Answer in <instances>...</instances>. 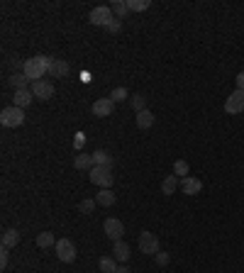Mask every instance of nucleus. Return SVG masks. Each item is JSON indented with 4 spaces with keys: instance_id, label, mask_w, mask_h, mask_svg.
<instances>
[{
    "instance_id": "25",
    "label": "nucleus",
    "mask_w": 244,
    "mask_h": 273,
    "mask_svg": "<svg viewBox=\"0 0 244 273\" xmlns=\"http://www.w3.org/2000/svg\"><path fill=\"white\" fill-rule=\"evenodd\" d=\"M115 15H117V20H122L127 12H130V8H127V3L125 0H112V8H110Z\"/></svg>"
},
{
    "instance_id": "14",
    "label": "nucleus",
    "mask_w": 244,
    "mask_h": 273,
    "mask_svg": "<svg viewBox=\"0 0 244 273\" xmlns=\"http://www.w3.org/2000/svg\"><path fill=\"white\" fill-rule=\"evenodd\" d=\"M12 100H15V108L25 110L34 100V93L30 90V88H27V90H15V98H12Z\"/></svg>"
},
{
    "instance_id": "7",
    "label": "nucleus",
    "mask_w": 244,
    "mask_h": 273,
    "mask_svg": "<svg viewBox=\"0 0 244 273\" xmlns=\"http://www.w3.org/2000/svg\"><path fill=\"white\" fill-rule=\"evenodd\" d=\"M30 90L34 93V98H37V100L54 98V83H52V81H46V78H42V81H34L32 86H30Z\"/></svg>"
},
{
    "instance_id": "23",
    "label": "nucleus",
    "mask_w": 244,
    "mask_h": 273,
    "mask_svg": "<svg viewBox=\"0 0 244 273\" xmlns=\"http://www.w3.org/2000/svg\"><path fill=\"white\" fill-rule=\"evenodd\" d=\"M98 266L103 273H115L117 271V259H115V256H103L98 261Z\"/></svg>"
},
{
    "instance_id": "15",
    "label": "nucleus",
    "mask_w": 244,
    "mask_h": 273,
    "mask_svg": "<svg viewBox=\"0 0 244 273\" xmlns=\"http://www.w3.org/2000/svg\"><path fill=\"white\" fill-rule=\"evenodd\" d=\"M0 241H3V246H5V249H12V246H17V244H20V232L17 230H5L3 232V237H0Z\"/></svg>"
},
{
    "instance_id": "32",
    "label": "nucleus",
    "mask_w": 244,
    "mask_h": 273,
    "mask_svg": "<svg viewBox=\"0 0 244 273\" xmlns=\"http://www.w3.org/2000/svg\"><path fill=\"white\" fill-rule=\"evenodd\" d=\"M8 261H10V256H8V249L3 246V249H0V268H5V266H8Z\"/></svg>"
},
{
    "instance_id": "10",
    "label": "nucleus",
    "mask_w": 244,
    "mask_h": 273,
    "mask_svg": "<svg viewBox=\"0 0 244 273\" xmlns=\"http://www.w3.org/2000/svg\"><path fill=\"white\" fill-rule=\"evenodd\" d=\"M112 105H115V103H112L110 98L95 100V103H93V115H95V117H110V115H112Z\"/></svg>"
},
{
    "instance_id": "2",
    "label": "nucleus",
    "mask_w": 244,
    "mask_h": 273,
    "mask_svg": "<svg viewBox=\"0 0 244 273\" xmlns=\"http://www.w3.org/2000/svg\"><path fill=\"white\" fill-rule=\"evenodd\" d=\"M115 176H112V168L110 166H93L90 168V183L98 188H110Z\"/></svg>"
},
{
    "instance_id": "18",
    "label": "nucleus",
    "mask_w": 244,
    "mask_h": 273,
    "mask_svg": "<svg viewBox=\"0 0 244 273\" xmlns=\"http://www.w3.org/2000/svg\"><path fill=\"white\" fill-rule=\"evenodd\" d=\"M154 125V115H152V110H142V112H137V127L139 130H149Z\"/></svg>"
},
{
    "instance_id": "22",
    "label": "nucleus",
    "mask_w": 244,
    "mask_h": 273,
    "mask_svg": "<svg viewBox=\"0 0 244 273\" xmlns=\"http://www.w3.org/2000/svg\"><path fill=\"white\" fill-rule=\"evenodd\" d=\"M74 168H78V171L93 168V156L90 154H78L76 159H74Z\"/></svg>"
},
{
    "instance_id": "17",
    "label": "nucleus",
    "mask_w": 244,
    "mask_h": 273,
    "mask_svg": "<svg viewBox=\"0 0 244 273\" xmlns=\"http://www.w3.org/2000/svg\"><path fill=\"white\" fill-rule=\"evenodd\" d=\"M95 203H98V205H103V208H110V205H115V195H112L110 188H100L98 195H95Z\"/></svg>"
},
{
    "instance_id": "26",
    "label": "nucleus",
    "mask_w": 244,
    "mask_h": 273,
    "mask_svg": "<svg viewBox=\"0 0 244 273\" xmlns=\"http://www.w3.org/2000/svg\"><path fill=\"white\" fill-rule=\"evenodd\" d=\"M95 205H98V203H95L93 197H86V200H81V203H78V210H81V215H93Z\"/></svg>"
},
{
    "instance_id": "35",
    "label": "nucleus",
    "mask_w": 244,
    "mask_h": 273,
    "mask_svg": "<svg viewBox=\"0 0 244 273\" xmlns=\"http://www.w3.org/2000/svg\"><path fill=\"white\" fill-rule=\"evenodd\" d=\"M115 273H130V268H127V266L122 263V266H117V271H115Z\"/></svg>"
},
{
    "instance_id": "12",
    "label": "nucleus",
    "mask_w": 244,
    "mask_h": 273,
    "mask_svg": "<svg viewBox=\"0 0 244 273\" xmlns=\"http://www.w3.org/2000/svg\"><path fill=\"white\" fill-rule=\"evenodd\" d=\"M68 71H71V66L64 61V59H52V66H49V73L54 78H66Z\"/></svg>"
},
{
    "instance_id": "11",
    "label": "nucleus",
    "mask_w": 244,
    "mask_h": 273,
    "mask_svg": "<svg viewBox=\"0 0 244 273\" xmlns=\"http://www.w3.org/2000/svg\"><path fill=\"white\" fill-rule=\"evenodd\" d=\"M181 190H183L186 195H198L200 190H203V183H200L198 178H193V176H186V178L181 181Z\"/></svg>"
},
{
    "instance_id": "19",
    "label": "nucleus",
    "mask_w": 244,
    "mask_h": 273,
    "mask_svg": "<svg viewBox=\"0 0 244 273\" xmlns=\"http://www.w3.org/2000/svg\"><path fill=\"white\" fill-rule=\"evenodd\" d=\"M90 156H93V166H110V168H112V156L108 152L95 149V152L90 154Z\"/></svg>"
},
{
    "instance_id": "13",
    "label": "nucleus",
    "mask_w": 244,
    "mask_h": 273,
    "mask_svg": "<svg viewBox=\"0 0 244 273\" xmlns=\"http://www.w3.org/2000/svg\"><path fill=\"white\" fill-rule=\"evenodd\" d=\"M112 256L117 259V263H127V259H130V246H127V241H115L112 244Z\"/></svg>"
},
{
    "instance_id": "31",
    "label": "nucleus",
    "mask_w": 244,
    "mask_h": 273,
    "mask_svg": "<svg viewBox=\"0 0 244 273\" xmlns=\"http://www.w3.org/2000/svg\"><path fill=\"white\" fill-rule=\"evenodd\" d=\"M154 261L159 263V266H166V263H168V254H164V252L154 254Z\"/></svg>"
},
{
    "instance_id": "30",
    "label": "nucleus",
    "mask_w": 244,
    "mask_h": 273,
    "mask_svg": "<svg viewBox=\"0 0 244 273\" xmlns=\"http://www.w3.org/2000/svg\"><path fill=\"white\" fill-rule=\"evenodd\" d=\"M105 30H108V32H112V34H117L122 30V22L117 20V17H112V22L108 24V27H105Z\"/></svg>"
},
{
    "instance_id": "6",
    "label": "nucleus",
    "mask_w": 244,
    "mask_h": 273,
    "mask_svg": "<svg viewBox=\"0 0 244 273\" xmlns=\"http://www.w3.org/2000/svg\"><path fill=\"white\" fill-rule=\"evenodd\" d=\"M139 252L149 254V256L159 254V237H156V234H152L149 230H144L142 234H139Z\"/></svg>"
},
{
    "instance_id": "33",
    "label": "nucleus",
    "mask_w": 244,
    "mask_h": 273,
    "mask_svg": "<svg viewBox=\"0 0 244 273\" xmlns=\"http://www.w3.org/2000/svg\"><path fill=\"white\" fill-rule=\"evenodd\" d=\"M234 81H237V90H244V71H242V73H237V78H234Z\"/></svg>"
},
{
    "instance_id": "8",
    "label": "nucleus",
    "mask_w": 244,
    "mask_h": 273,
    "mask_svg": "<svg viewBox=\"0 0 244 273\" xmlns=\"http://www.w3.org/2000/svg\"><path fill=\"white\" fill-rule=\"evenodd\" d=\"M103 230H105V234H108V239H112V241H120L122 234H125L122 222H120V219H115V217L105 219V222H103Z\"/></svg>"
},
{
    "instance_id": "9",
    "label": "nucleus",
    "mask_w": 244,
    "mask_h": 273,
    "mask_svg": "<svg viewBox=\"0 0 244 273\" xmlns=\"http://www.w3.org/2000/svg\"><path fill=\"white\" fill-rule=\"evenodd\" d=\"M225 110H227L230 115H239V112H244V90H234L232 95L225 100Z\"/></svg>"
},
{
    "instance_id": "20",
    "label": "nucleus",
    "mask_w": 244,
    "mask_h": 273,
    "mask_svg": "<svg viewBox=\"0 0 244 273\" xmlns=\"http://www.w3.org/2000/svg\"><path fill=\"white\" fill-rule=\"evenodd\" d=\"M56 241L59 239H54V234H52V232H39V234H37V246H39V249L56 246Z\"/></svg>"
},
{
    "instance_id": "29",
    "label": "nucleus",
    "mask_w": 244,
    "mask_h": 273,
    "mask_svg": "<svg viewBox=\"0 0 244 273\" xmlns=\"http://www.w3.org/2000/svg\"><path fill=\"white\" fill-rule=\"evenodd\" d=\"M132 108H134V112H142V110H147V98L142 95V93L132 95Z\"/></svg>"
},
{
    "instance_id": "28",
    "label": "nucleus",
    "mask_w": 244,
    "mask_h": 273,
    "mask_svg": "<svg viewBox=\"0 0 244 273\" xmlns=\"http://www.w3.org/2000/svg\"><path fill=\"white\" fill-rule=\"evenodd\" d=\"M127 98H130V93H127V88H115V90H112V93H110V100H112V103H122V100H127Z\"/></svg>"
},
{
    "instance_id": "1",
    "label": "nucleus",
    "mask_w": 244,
    "mask_h": 273,
    "mask_svg": "<svg viewBox=\"0 0 244 273\" xmlns=\"http://www.w3.org/2000/svg\"><path fill=\"white\" fill-rule=\"evenodd\" d=\"M49 66H52V59L44 54H37L32 56V59H25L22 61V73L30 81H42L44 78V73H49Z\"/></svg>"
},
{
    "instance_id": "27",
    "label": "nucleus",
    "mask_w": 244,
    "mask_h": 273,
    "mask_svg": "<svg viewBox=\"0 0 244 273\" xmlns=\"http://www.w3.org/2000/svg\"><path fill=\"white\" fill-rule=\"evenodd\" d=\"M190 173V168H188V164L183 161V159H178L176 164H174V176H181V178H186V176Z\"/></svg>"
},
{
    "instance_id": "16",
    "label": "nucleus",
    "mask_w": 244,
    "mask_h": 273,
    "mask_svg": "<svg viewBox=\"0 0 244 273\" xmlns=\"http://www.w3.org/2000/svg\"><path fill=\"white\" fill-rule=\"evenodd\" d=\"M10 86L15 88V90H27V88L32 86V81L25 76V73H17V71H15V73L10 76Z\"/></svg>"
},
{
    "instance_id": "4",
    "label": "nucleus",
    "mask_w": 244,
    "mask_h": 273,
    "mask_svg": "<svg viewBox=\"0 0 244 273\" xmlns=\"http://www.w3.org/2000/svg\"><path fill=\"white\" fill-rule=\"evenodd\" d=\"M54 252L56 256H59V261H64V263H74L76 261V244L71 239H59L56 241V246H54Z\"/></svg>"
},
{
    "instance_id": "24",
    "label": "nucleus",
    "mask_w": 244,
    "mask_h": 273,
    "mask_svg": "<svg viewBox=\"0 0 244 273\" xmlns=\"http://www.w3.org/2000/svg\"><path fill=\"white\" fill-rule=\"evenodd\" d=\"M149 5H152V0H127L130 12H144Z\"/></svg>"
},
{
    "instance_id": "5",
    "label": "nucleus",
    "mask_w": 244,
    "mask_h": 273,
    "mask_svg": "<svg viewBox=\"0 0 244 273\" xmlns=\"http://www.w3.org/2000/svg\"><path fill=\"white\" fill-rule=\"evenodd\" d=\"M90 24H95V27H108L112 22V10L108 5H98V8H93L88 15Z\"/></svg>"
},
{
    "instance_id": "3",
    "label": "nucleus",
    "mask_w": 244,
    "mask_h": 273,
    "mask_svg": "<svg viewBox=\"0 0 244 273\" xmlns=\"http://www.w3.org/2000/svg\"><path fill=\"white\" fill-rule=\"evenodd\" d=\"M22 122H25V110L15 108V105H10V108H5L0 112V125H3V127L15 130V127H20Z\"/></svg>"
},
{
    "instance_id": "21",
    "label": "nucleus",
    "mask_w": 244,
    "mask_h": 273,
    "mask_svg": "<svg viewBox=\"0 0 244 273\" xmlns=\"http://www.w3.org/2000/svg\"><path fill=\"white\" fill-rule=\"evenodd\" d=\"M178 186H181V183H178V176H166L164 183H161V193H164V195H174Z\"/></svg>"
},
{
    "instance_id": "34",
    "label": "nucleus",
    "mask_w": 244,
    "mask_h": 273,
    "mask_svg": "<svg viewBox=\"0 0 244 273\" xmlns=\"http://www.w3.org/2000/svg\"><path fill=\"white\" fill-rule=\"evenodd\" d=\"M86 144V134H76V149H83Z\"/></svg>"
}]
</instances>
